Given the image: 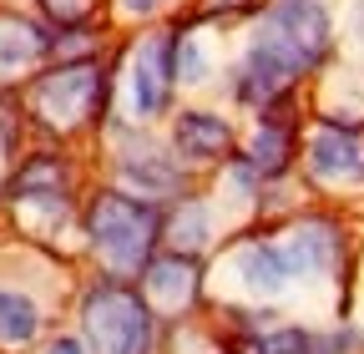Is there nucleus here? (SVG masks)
<instances>
[{
    "label": "nucleus",
    "mask_w": 364,
    "mask_h": 354,
    "mask_svg": "<svg viewBox=\"0 0 364 354\" xmlns=\"http://www.w3.org/2000/svg\"><path fill=\"white\" fill-rule=\"evenodd\" d=\"M97 66H66V71H51L41 86H36V112L51 122V127H76L81 117H91L97 107Z\"/></svg>",
    "instance_id": "7ed1b4c3"
},
{
    "label": "nucleus",
    "mask_w": 364,
    "mask_h": 354,
    "mask_svg": "<svg viewBox=\"0 0 364 354\" xmlns=\"http://www.w3.org/2000/svg\"><path fill=\"white\" fill-rule=\"evenodd\" d=\"M46 354H86V344L66 334V339H56V344H51V349H46Z\"/></svg>",
    "instance_id": "412c9836"
},
{
    "label": "nucleus",
    "mask_w": 364,
    "mask_h": 354,
    "mask_svg": "<svg viewBox=\"0 0 364 354\" xmlns=\"http://www.w3.org/2000/svg\"><path fill=\"white\" fill-rule=\"evenodd\" d=\"M273 248H279L289 279L324 274L329 263H334V228H329V223H299V228H289Z\"/></svg>",
    "instance_id": "6e6552de"
},
{
    "label": "nucleus",
    "mask_w": 364,
    "mask_h": 354,
    "mask_svg": "<svg viewBox=\"0 0 364 354\" xmlns=\"http://www.w3.org/2000/svg\"><path fill=\"white\" fill-rule=\"evenodd\" d=\"M46 11H51L56 21H81L86 11H91V0H41Z\"/></svg>",
    "instance_id": "aec40b11"
},
{
    "label": "nucleus",
    "mask_w": 364,
    "mask_h": 354,
    "mask_svg": "<svg viewBox=\"0 0 364 354\" xmlns=\"http://www.w3.org/2000/svg\"><path fill=\"white\" fill-rule=\"evenodd\" d=\"M213 6H218V11H223V6H243V0H213Z\"/></svg>",
    "instance_id": "5701e85b"
},
{
    "label": "nucleus",
    "mask_w": 364,
    "mask_h": 354,
    "mask_svg": "<svg viewBox=\"0 0 364 354\" xmlns=\"http://www.w3.org/2000/svg\"><path fill=\"white\" fill-rule=\"evenodd\" d=\"M167 86H172V41L167 36H147L132 56V107L152 117L167 107Z\"/></svg>",
    "instance_id": "423d86ee"
},
{
    "label": "nucleus",
    "mask_w": 364,
    "mask_h": 354,
    "mask_svg": "<svg viewBox=\"0 0 364 354\" xmlns=\"http://www.w3.org/2000/svg\"><path fill=\"white\" fill-rule=\"evenodd\" d=\"M152 233H157V213L147 203H136V198L107 193L91 208V243L107 258V269H117V274L142 269L147 248H152Z\"/></svg>",
    "instance_id": "f257e3e1"
},
{
    "label": "nucleus",
    "mask_w": 364,
    "mask_h": 354,
    "mask_svg": "<svg viewBox=\"0 0 364 354\" xmlns=\"http://www.w3.org/2000/svg\"><path fill=\"white\" fill-rule=\"evenodd\" d=\"M228 142H233V132H228L223 117H213V112H182L177 117V152L182 157H223Z\"/></svg>",
    "instance_id": "9b49d317"
},
{
    "label": "nucleus",
    "mask_w": 364,
    "mask_h": 354,
    "mask_svg": "<svg viewBox=\"0 0 364 354\" xmlns=\"http://www.w3.org/2000/svg\"><path fill=\"white\" fill-rule=\"evenodd\" d=\"M147 294H152L157 309H182L198 294V269L188 258H157L147 269Z\"/></svg>",
    "instance_id": "f8f14e48"
},
{
    "label": "nucleus",
    "mask_w": 364,
    "mask_h": 354,
    "mask_svg": "<svg viewBox=\"0 0 364 354\" xmlns=\"http://www.w3.org/2000/svg\"><path fill=\"white\" fill-rule=\"evenodd\" d=\"M248 157H253L258 172H279L284 157H289V132H284V127H263L258 137H253V152H248Z\"/></svg>",
    "instance_id": "a211bd4d"
},
{
    "label": "nucleus",
    "mask_w": 364,
    "mask_h": 354,
    "mask_svg": "<svg viewBox=\"0 0 364 354\" xmlns=\"http://www.w3.org/2000/svg\"><path fill=\"white\" fill-rule=\"evenodd\" d=\"M299 66H304V61L284 46V41L263 31V36L253 41L248 61H243V86H238V92H243L248 102H268V97H279L284 86L299 76Z\"/></svg>",
    "instance_id": "39448f33"
},
{
    "label": "nucleus",
    "mask_w": 364,
    "mask_h": 354,
    "mask_svg": "<svg viewBox=\"0 0 364 354\" xmlns=\"http://www.w3.org/2000/svg\"><path fill=\"white\" fill-rule=\"evenodd\" d=\"M86 339L97 354H147L152 324L142 299H132L127 289H97L86 299Z\"/></svg>",
    "instance_id": "f03ea898"
},
{
    "label": "nucleus",
    "mask_w": 364,
    "mask_h": 354,
    "mask_svg": "<svg viewBox=\"0 0 364 354\" xmlns=\"http://www.w3.org/2000/svg\"><path fill=\"white\" fill-rule=\"evenodd\" d=\"M208 233H213V218H208V208H198V203H188V208L172 218V228H167V238H172L182 253H198V248L208 243Z\"/></svg>",
    "instance_id": "2eb2a0df"
},
{
    "label": "nucleus",
    "mask_w": 364,
    "mask_h": 354,
    "mask_svg": "<svg viewBox=\"0 0 364 354\" xmlns=\"http://www.w3.org/2000/svg\"><path fill=\"white\" fill-rule=\"evenodd\" d=\"M263 354H334V344L324 334H309V329H279L263 339Z\"/></svg>",
    "instance_id": "dca6fc26"
},
{
    "label": "nucleus",
    "mask_w": 364,
    "mask_h": 354,
    "mask_svg": "<svg viewBox=\"0 0 364 354\" xmlns=\"http://www.w3.org/2000/svg\"><path fill=\"white\" fill-rule=\"evenodd\" d=\"M228 274H238V284L258 299H273V294H284L289 284V269H284V258L273 243H248L238 248L233 258H228Z\"/></svg>",
    "instance_id": "1a4fd4ad"
},
{
    "label": "nucleus",
    "mask_w": 364,
    "mask_h": 354,
    "mask_svg": "<svg viewBox=\"0 0 364 354\" xmlns=\"http://www.w3.org/2000/svg\"><path fill=\"white\" fill-rule=\"evenodd\" d=\"M268 36H279L284 46L309 66L318 51L329 46V16L324 6H314V0H279L268 16Z\"/></svg>",
    "instance_id": "20e7f679"
},
{
    "label": "nucleus",
    "mask_w": 364,
    "mask_h": 354,
    "mask_svg": "<svg viewBox=\"0 0 364 354\" xmlns=\"http://www.w3.org/2000/svg\"><path fill=\"white\" fill-rule=\"evenodd\" d=\"M56 188H61V167H56V162H36V167H26V172L16 177V198H21V203H26V198H61Z\"/></svg>",
    "instance_id": "f3484780"
},
{
    "label": "nucleus",
    "mask_w": 364,
    "mask_h": 354,
    "mask_svg": "<svg viewBox=\"0 0 364 354\" xmlns=\"http://www.w3.org/2000/svg\"><path fill=\"white\" fill-rule=\"evenodd\" d=\"M41 31L26 21H0V71H26L41 56Z\"/></svg>",
    "instance_id": "4468645a"
},
{
    "label": "nucleus",
    "mask_w": 364,
    "mask_h": 354,
    "mask_svg": "<svg viewBox=\"0 0 364 354\" xmlns=\"http://www.w3.org/2000/svg\"><path fill=\"white\" fill-rule=\"evenodd\" d=\"M157 6H162V0H122L127 16H147V11H157Z\"/></svg>",
    "instance_id": "4be33fe9"
},
{
    "label": "nucleus",
    "mask_w": 364,
    "mask_h": 354,
    "mask_svg": "<svg viewBox=\"0 0 364 354\" xmlns=\"http://www.w3.org/2000/svg\"><path fill=\"white\" fill-rule=\"evenodd\" d=\"M122 177L142 193H172L177 188V167L157 152V142H142V137H132L122 147Z\"/></svg>",
    "instance_id": "9d476101"
},
{
    "label": "nucleus",
    "mask_w": 364,
    "mask_h": 354,
    "mask_svg": "<svg viewBox=\"0 0 364 354\" xmlns=\"http://www.w3.org/2000/svg\"><path fill=\"white\" fill-rule=\"evenodd\" d=\"M172 76H182V81H203L208 76V51H203V41L198 36H188L177 46V71Z\"/></svg>",
    "instance_id": "6ab92c4d"
},
{
    "label": "nucleus",
    "mask_w": 364,
    "mask_h": 354,
    "mask_svg": "<svg viewBox=\"0 0 364 354\" xmlns=\"http://www.w3.org/2000/svg\"><path fill=\"white\" fill-rule=\"evenodd\" d=\"M309 167H314V177H324V183H349V177H359L364 172V132H349V127L314 132Z\"/></svg>",
    "instance_id": "0eeeda50"
},
{
    "label": "nucleus",
    "mask_w": 364,
    "mask_h": 354,
    "mask_svg": "<svg viewBox=\"0 0 364 354\" xmlns=\"http://www.w3.org/2000/svg\"><path fill=\"white\" fill-rule=\"evenodd\" d=\"M36 329H41V309L16 289H0V344L21 349V344L36 339Z\"/></svg>",
    "instance_id": "ddd939ff"
}]
</instances>
